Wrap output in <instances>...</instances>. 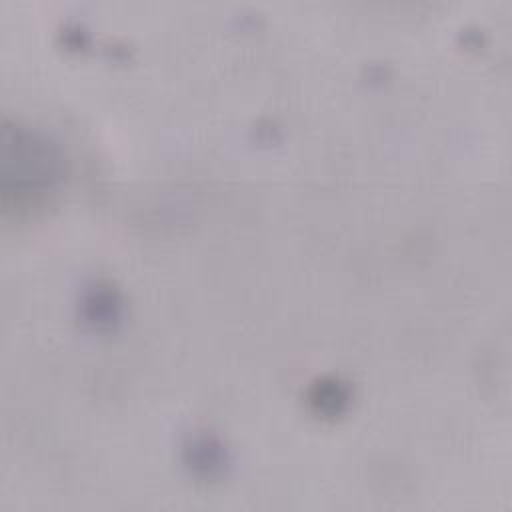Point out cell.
<instances>
[{
	"instance_id": "1",
	"label": "cell",
	"mask_w": 512,
	"mask_h": 512,
	"mask_svg": "<svg viewBox=\"0 0 512 512\" xmlns=\"http://www.w3.org/2000/svg\"><path fill=\"white\" fill-rule=\"evenodd\" d=\"M60 174L56 148L40 134L4 122L2 128V188L30 192L50 186Z\"/></svg>"
},
{
	"instance_id": "2",
	"label": "cell",
	"mask_w": 512,
	"mask_h": 512,
	"mask_svg": "<svg viewBox=\"0 0 512 512\" xmlns=\"http://www.w3.org/2000/svg\"><path fill=\"white\" fill-rule=\"evenodd\" d=\"M314 400L318 402V406L334 410V408H338V404H342L346 400V394L338 386V382H324L322 386H318Z\"/></svg>"
}]
</instances>
